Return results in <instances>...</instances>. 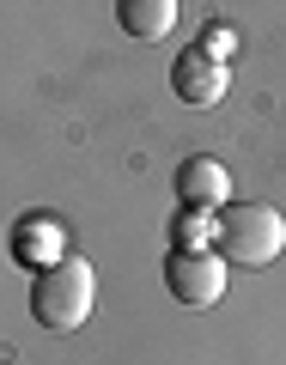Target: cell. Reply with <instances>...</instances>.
I'll use <instances>...</instances> for the list:
<instances>
[{
  "instance_id": "2",
  "label": "cell",
  "mask_w": 286,
  "mask_h": 365,
  "mask_svg": "<svg viewBox=\"0 0 286 365\" xmlns=\"http://www.w3.org/2000/svg\"><path fill=\"white\" fill-rule=\"evenodd\" d=\"M213 237H220L225 262H244V268H268L286 250V213L268 207V201H238L213 220Z\"/></svg>"
},
{
  "instance_id": "6",
  "label": "cell",
  "mask_w": 286,
  "mask_h": 365,
  "mask_svg": "<svg viewBox=\"0 0 286 365\" xmlns=\"http://www.w3.org/2000/svg\"><path fill=\"white\" fill-rule=\"evenodd\" d=\"M116 19H122V31H128V37L158 43V37H170V31H177V0H122Z\"/></svg>"
},
{
  "instance_id": "9",
  "label": "cell",
  "mask_w": 286,
  "mask_h": 365,
  "mask_svg": "<svg viewBox=\"0 0 286 365\" xmlns=\"http://www.w3.org/2000/svg\"><path fill=\"white\" fill-rule=\"evenodd\" d=\"M225 49H232V37H225V31H208V55H213V61H220Z\"/></svg>"
},
{
  "instance_id": "1",
  "label": "cell",
  "mask_w": 286,
  "mask_h": 365,
  "mask_svg": "<svg viewBox=\"0 0 286 365\" xmlns=\"http://www.w3.org/2000/svg\"><path fill=\"white\" fill-rule=\"evenodd\" d=\"M91 304H98V274H91L86 256H61L55 268L37 274V287H31V317H37L43 329H79L91 317Z\"/></svg>"
},
{
  "instance_id": "7",
  "label": "cell",
  "mask_w": 286,
  "mask_h": 365,
  "mask_svg": "<svg viewBox=\"0 0 286 365\" xmlns=\"http://www.w3.org/2000/svg\"><path fill=\"white\" fill-rule=\"evenodd\" d=\"M19 262H31V268H55L61 262V232L55 225H43V220H25L19 225Z\"/></svg>"
},
{
  "instance_id": "8",
  "label": "cell",
  "mask_w": 286,
  "mask_h": 365,
  "mask_svg": "<svg viewBox=\"0 0 286 365\" xmlns=\"http://www.w3.org/2000/svg\"><path fill=\"white\" fill-rule=\"evenodd\" d=\"M170 232H177V250H201V237H208L213 225H208V213H177Z\"/></svg>"
},
{
  "instance_id": "5",
  "label": "cell",
  "mask_w": 286,
  "mask_h": 365,
  "mask_svg": "<svg viewBox=\"0 0 286 365\" xmlns=\"http://www.w3.org/2000/svg\"><path fill=\"white\" fill-rule=\"evenodd\" d=\"M225 79H232V73H225V61H213L208 49L183 55V61L170 67V91H177L189 110H213L225 98Z\"/></svg>"
},
{
  "instance_id": "4",
  "label": "cell",
  "mask_w": 286,
  "mask_h": 365,
  "mask_svg": "<svg viewBox=\"0 0 286 365\" xmlns=\"http://www.w3.org/2000/svg\"><path fill=\"white\" fill-rule=\"evenodd\" d=\"M177 195L189 213H213L220 220L225 207H232V177H225L220 158H189V165L177 170Z\"/></svg>"
},
{
  "instance_id": "3",
  "label": "cell",
  "mask_w": 286,
  "mask_h": 365,
  "mask_svg": "<svg viewBox=\"0 0 286 365\" xmlns=\"http://www.w3.org/2000/svg\"><path fill=\"white\" fill-rule=\"evenodd\" d=\"M225 256L220 250H170L165 256V292L189 311H208V304L225 299Z\"/></svg>"
}]
</instances>
